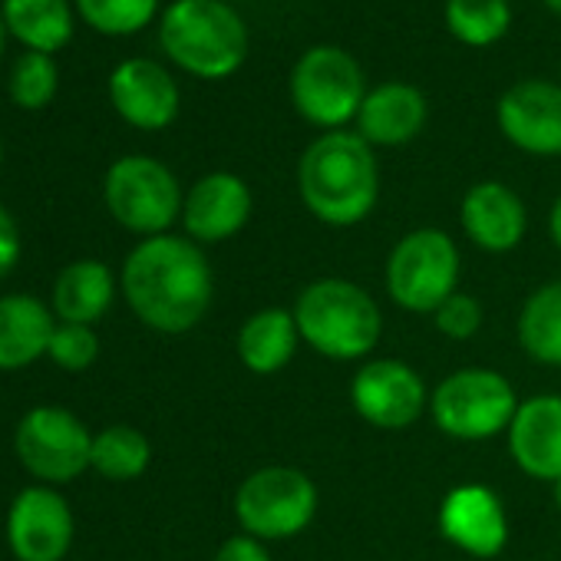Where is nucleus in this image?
<instances>
[{
  "label": "nucleus",
  "instance_id": "nucleus-29",
  "mask_svg": "<svg viewBox=\"0 0 561 561\" xmlns=\"http://www.w3.org/2000/svg\"><path fill=\"white\" fill-rule=\"evenodd\" d=\"M47 357L60 370H67V374H83L100 357V337L87 324H60L57 321V331H54V341H50Z\"/></svg>",
  "mask_w": 561,
  "mask_h": 561
},
{
  "label": "nucleus",
  "instance_id": "nucleus-17",
  "mask_svg": "<svg viewBox=\"0 0 561 561\" xmlns=\"http://www.w3.org/2000/svg\"><path fill=\"white\" fill-rule=\"evenodd\" d=\"M512 462L538 482L561 479V397L538 393L518 403L508 426Z\"/></svg>",
  "mask_w": 561,
  "mask_h": 561
},
{
  "label": "nucleus",
  "instance_id": "nucleus-15",
  "mask_svg": "<svg viewBox=\"0 0 561 561\" xmlns=\"http://www.w3.org/2000/svg\"><path fill=\"white\" fill-rule=\"evenodd\" d=\"M436 525L443 538L469 558H495L508 545V515L502 499L479 482L456 485L443 495Z\"/></svg>",
  "mask_w": 561,
  "mask_h": 561
},
{
  "label": "nucleus",
  "instance_id": "nucleus-22",
  "mask_svg": "<svg viewBox=\"0 0 561 561\" xmlns=\"http://www.w3.org/2000/svg\"><path fill=\"white\" fill-rule=\"evenodd\" d=\"M234 347H238V360L254 377L280 374L295 360V354L301 347L295 311H288V308H261V311H254L241 324Z\"/></svg>",
  "mask_w": 561,
  "mask_h": 561
},
{
  "label": "nucleus",
  "instance_id": "nucleus-20",
  "mask_svg": "<svg viewBox=\"0 0 561 561\" xmlns=\"http://www.w3.org/2000/svg\"><path fill=\"white\" fill-rule=\"evenodd\" d=\"M57 331L54 311L34 295L0 298V370H24L47 357Z\"/></svg>",
  "mask_w": 561,
  "mask_h": 561
},
{
  "label": "nucleus",
  "instance_id": "nucleus-39",
  "mask_svg": "<svg viewBox=\"0 0 561 561\" xmlns=\"http://www.w3.org/2000/svg\"><path fill=\"white\" fill-rule=\"evenodd\" d=\"M169 4H179V0H169Z\"/></svg>",
  "mask_w": 561,
  "mask_h": 561
},
{
  "label": "nucleus",
  "instance_id": "nucleus-34",
  "mask_svg": "<svg viewBox=\"0 0 561 561\" xmlns=\"http://www.w3.org/2000/svg\"><path fill=\"white\" fill-rule=\"evenodd\" d=\"M4 44H8V24H4V14H0V54H4Z\"/></svg>",
  "mask_w": 561,
  "mask_h": 561
},
{
  "label": "nucleus",
  "instance_id": "nucleus-14",
  "mask_svg": "<svg viewBox=\"0 0 561 561\" xmlns=\"http://www.w3.org/2000/svg\"><path fill=\"white\" fill-rule=\"evenodd\" d=\"M110 103L133 129L159 133L175 123L182 110V93L175 77L162 64L149 57H129L110 73Z\"/></svg>",
  "mask_w": 561,
  "mask_h": 561
},
{
  "label": "nucleus",
  "instance_id": "nucleus-9",
  "mask_svg": "<svg viewBox=\"0 0 561 561\" xmlns=\"http://www.w3.org/2000/svg\"><path fill=\"white\" fill-rule=\"evenodd\" d=\"M288 90L298 116L324 133L344 129L351 119H357L367 96L360 64L347 50L331 44L301 54L291 70Z\"/></svg>",
  "mask_w": 561,
  "mask_h": 561
},
{
  "label": "nucleus",
  "instance_id": "nucleus-8",
  "mask_svg": "<svg viewBox=\"0 0 561 561\" xmlns=\"http://www.w3.org/2000/svg\"><path fill=\"white\" fill-rule=\"evenodd\" d=\"M103 198L116 225L142 238L169 234L185 205L175 172L152 156L116 159L103 179Z\"/></svg>",
  "mask_w": 561,
  "mask_h": 561
},
{
  "label": "nucleus",
  "instance_id": "nucleus-6",
  "mask_svg": "<svg viewBox=\"0 0 561 561\" xmlns=\"http://www.w3.org/2000/svg\"><path fill=\"white\" fill-rule=\"evenodd\" d=\"M459 248L443 228H413L387 257V295L410 314H433L459 291Z\"/></svg>",
  "mask_w": 561,
  "mask_h": 561
},
{
  "label": "nucleus",
  "instance_id": "nucleus-25",
  "mask_svg": "<svg viewBox=\"0 0 561 561\" xmlns=\"http://www.w3.org/2000/svg\"><path fill=\"white\" fill-rule=\"evenodd\" d=\"M152 462V443L142 430L113 423L93 433V469L110 482H133Z\"/></svg>",
  "mask_w": 561,
  "mask_h": 561
},
{
  "label": "nucleus",
  "instance_id": "nucleus-5",
  "mask_svg": "<svg viewBox=\"0 0 561 561\" xmlns=\"http://www.w3.org/2000/svg\"><path fill=\"white\" fill-rule=\"evenodd\" d=\"M515 387L492 367H462L436 383L430 393V416L443 436L459 443H485L508 433L518 410Z\"/></svg>",
  "mask_w": 561,
  "mask_h": 561
},
{
  "label": "nucleus",
  "instance_id": "nucleus-28",
  "mask_svg": "<svg viewBox=\"0 0 561 561\" xmlns=\"http://www.w3.org/2000/svg\"><path fill=\"white\" fill-rule=\"evenodd\" d=\"M60 87V73L50 54L27 50L11 70V100L21 110H44L54 103Z\"/></svg>",
  "mask_w": 561,
  "mask_h": 561
},
{
  "label": "nucleus",
  "instance_id": "nucleus-35",
  "mask_svg": "<svg viewBox=\"0 0 561 561\" xmlns=\"http://www.w3.org/2000/svg\"><path fill=\"white\" fill-rule=\"evenodd\" d=\"M551 489H554V505H558V512H561V479H558Z\"/></svg>",
  "mask_w": 561,
  "mask_h": 561
},
{
  "label": "nucleus",
  "instance_id": "nucleus-4",
  "mask_svg": "<svg viewBox=\"0 0 561 561\" xmlns=\"http://www.w3.org/2000/svg\"><path fill=\"white\" fill-rule=\"evenodd\" d=\"M165 57L198 80H228L248 57V27L225 0H179L159 21Z\"/></svg>",
  "mask_w": 561,
  "mask_h": 561
},
{
  "label": "nucleus",
  "instance_id": "nucleus-38",
  "mask_svg": "<svg viewBox=\"0 0 561 561\" xmlns=\"http://www.w3.org/2000/svg\"><path fill=\"white\" fill-rule=\"evenodd\" d=\"M0 162H4V146H0Z\"/></svg>",
  "mask_w": 561,
  "mask_h": 561
},
{
  "label": "nucleus",
  "instance_id": "nucleus-31",
  "mask_svg": "<svg viewBox=\"0 0 561 561\" xmlns=\"http://www.w3.org/2000/svg\"><path fill=\"white\" fill-rule=\"evenodd\" d=\"M211 561H271V554H267V545L261 538L241 531V535L225 538Z\"/></svg>",
  "mask_w": 561,
  "mask_h": 561
},
{
  "label": "nucleus",
  "instance_id": "nucleus-1",
  "mask_svg": "<svg viewBox=\"0 0 561 561\" xmlns=\"http://www.w3.org/2000/svg\"><path fill=\"white\" fill-rule=\"evenodd\" d=\"M119 285L129 311L159 334L198 328L215 298L208 254L188 234L142 238L123 261Z\"/></svg>",
  "mask_w": 561,
  "mask_h": 561
},
{
  "label": "nucleus",
  "instance_id": "nucleus-2",
  "mask_svg": "<svg viewBox=\"0 0 561 561\" xmlns=\"http://www.w3.org/2000/svg\"><path fill=\"white\" fill-rule=\"evenodd\" d=\"M298 192L318 221L331 228L360 225L380 198L374 146L351 129L321 133L298 162Z\"/></svg>",
  "mask_w": 561,
  "mask_h": 561
},
{
  "label": "nucleus",
  "instance_id": "nucleus-19",
  "mask_svg": "<svg viewBox=\"0 0 561 561\" xmlns=\"http://www.w3.org/2000/svg\"><path fill=\"white\" fill-rule=\"evenodd\" d=\"M430 119V103L423 96L420 87L413 83H380L374 90H367L364 106L357 113V133L370 142V146H407L413 142Z\"/></svg>",
  "mask_w": 561,
  "mask_h": 561
},
{
  "label": "nucleus",
  "instance_id": "nucleus-27",
  "mask_svg": "<svg viewBox=\"0 0 561 561\" xmlns=\"http://www.w3.org/2000/svg\"><path fill=\"white\" fill-rule=\"evenodd\" d=\"M77 18L106 37H129L156 21L159 0H73Z\"/></svg>",
  "mask_w": 561,
  "mask_h": 561
},
{
  "label": "nucleus",
  "instance_id": "nucleus-11",
  "mask_svg": "<svg viewBox=\"0 0 561 561\" xmlns=\"http://www.w3.org/2000/svg\"><path fill=\"white\" fill-rule=\"evenodd\" d=\"M351 403L364 423L383 433H400L420 423L430 410V390L416 367L397 357L367 360L351 380Z\"/></svg>",
  "mask_w": 561,
  "mask_h": 561
},
{
  "label": "nucleus",
  "instance_id": "nucleus-7",
  "mask_svg": "<svg viewBox=\"0 0 561 561\" xmlns=\"http://www.w3.org/2000/svg\"><path fill=\"white\" fill-rule=\"evenodd\" d=\"M321 495L308 472L295 466H261L234 492V518L244 535L285 541L301 535L318 515Z\"/></svg>",
  "mask_w": 561,
  "mask_h": 561
},
{
  "label": "nucleus",
  "instance_id": "nucleus-10",
  "mask_svg": "<svg viewBox=\"0 0 561 561\" xmlns=\"http://www.w3.org/2000/svg\"><path fill=\"white\" fill-rule=\"evenodd\" d=\"M14 453L44 485H67L93 469V433L64 407H34L14 430Z\"/></svg>",
  "mask_w": 561,
  "mask_h": 561
},
{
  "label": "nucleus",
  "instance_id": "nucleus-36",
  "mask_svg": "<svg viewBox=\"0 0 561 561\" xmlns=\"http://www.w3.org/2000/svg\"><path fill=\"white\" fill-rule=\"evenodd\" d=\"M545 8L554 11V14H561V0H545Z\"/></svg>",
  "mask_w": 561,
  "mask_h": 561
},
{
  "label": "nucleus",
  "instance_id": "nucleus-21",
  "mask_svg": "<svg viewBox=\"0 0 561 561\" xmlns=\"http://www.w3.org/2000/svg\"><path fill=\"white\" fill-rule=\"evenodd\" d=\"M116 301V274L106 261L80 257L57 274L54 285V318L60 324H87L106 318Z\"/></svg>",
  "mask_w": 561,
  "mask_h": 561
},
{
  "label": "nucleus",
  "instance_id": "nucleus-3",
  "mask_svg": "<svg viewBox=\"0 0 561 561\" xmlns=\"http://www.w3.org/2000/svg\"><path fill=\"white\" fill-rule=\"evenodd\" d=\"M295 321L301 344L328 360H364L383 334V314L374 295L347 277H318L298 295Z\"/></svg>",
  "mask_w": 561,
  "mask_h": 561
},
{
  "label": "nucleus",
  "instance_id": "nucleus-23",
  "mask_svg": "<svg viewBox=\"0 0 561 561\" xmlns=\"http://www.w3.org/2000/svg\"><path fill=\"white\" fill-rule=\"evenodd\" d=\"M8 34L34 54H57L73 41L77 14L70 0H0Z\"/></svg>",
  "mask_w": 561,
  "mask_h": 561
},
{
  "label": "nucleus",
  "instance_id": "nucleus-16",
  "mask_svg": "<svg viewBox=\"0 0 561 561\" xmlns=\"http://www.w3.org/2000/svg\"><path fill=\"white\" fill-rule=\"evenodd\" d=\"M251 208L254 198L241 175L208 172L185 192L182 228L195 244H221L248 225Z\"/></svg>",
  "mask_w": 561,
  "mask_h": 561
},
{
  "label": "nucleus",
  "instance_id": "nucleus-18",
  "mask_svg": "<svg viewBox=\"0 0 561 561\" xmlns=\"http://www.w3.org/2000/svg\"><path fill=\"white\" fill-rule=\"evenodd\" d=\"M459 225L476 248L489 254H508L522 244L528 231V211L515 188H508L505 182L485 179V182H476L462 195Z\"/></svg>",
  "mask_w": 561,
  "mask_h": 561
},
{
  "label": "nucleus",
  "instance_id": "nucleus-32",
  "mask_svg": "<svg viewBox=\"0 0 561 561\" xmlns=\"http://www.w3.org/2000/svg\"><path fill=\"white\" fill-rule=\"evenodd\" d=\"M21 261V228L18 218L0 205V280H4Z\"/></svg>",
  "mask_w": 561,
  "mask_h": 561
},
{
  "label": "nucleus",
  "instance_id": "nucleus-37",
  "mask_svg": "<svg viewBox=\"0 0 561 561\" xmlns=\"http://www.w3.org/2000/svg\"><path fill=\"white\" fill-rule=\"evenodd\" d=\"M225 4H244V0H225Z\"/></svg>",
  "mask_w": 561,
  "mask_h": 561
},
{
  "label": "nucleus",
  "instance_id": "nucleus-26",
  "mask_svg": "<svg viewBox=\"0 0 561 561\" xmlns=\"http://www.w3.org/2000/svg\"><path fill=\"white\" fill-rule=\"evenodd\" d=\"M446 31L466 47H492L512 27L508 0H446Z\"/></svg>",
  "mask_w": 561,
  "mask_h": 561
},
{
  "label": "nucleus",
  "instance_id": "nucleus-13",
  "mask_svg": "<svg viewBox=\"0 0 561 561\" xmlns=\"http://www.w3.org/2000/svg\"><path fill=\"white\" fill-rule=\"evenodd\" d=\"M499 133L528 156H561V83L522 80L495 103Z\"/></svg>",
  "mask_w": 561,
  "mask_h": 561
},
{
  "label": "nucleus",
  "instance_id": "nucleus-24",
  "mask_svg": "<svg viewBox=\"0 0 561 561\" xmlns=\"http://www.w3.org/2000/svg\"><path fill=\"white\" fill-rule=\"evenodd\" d=\"M515 334L531 360L561 367V277L548 280L525 298Z\"/></svg>",
  "mask_w": 561,
  "mask_h": 561
},
{
  "label": "nucleus",
  "instance_id": "nucleus-33",
  "mask_svg": "<svg viewBox=\"0 0 561 561\" xmlns=\"http://www.w3.org/2000/svg\"><path fill=\"white\" fill-rule=\"evenodd\" d=\"M548 238H551V244L561 251V195L554 198V205H551V211H548Z\"/></svg>",
  "mask_w": 561,
  "mask_h": 561
},
{
  "label": "nucleus",
  "instance_id": "nucleus-12",
  "mask_svg": "<svg viewBox=\"0 0 561 561\" xmlns=\"http://www.w3.org/2000/svg\"><path fill=\"white\" fill-rule=\"evenodd\" d=\"M77 522L70 502L54 485H27L8 512V545L18 561H64L73 548Z\"/></svg>",
  "mask_w": 561,
  "mask_h": 561
},
{
  "label": "nucleus",
  "instance_id": "nucleus-30",
  "mask_svg": "<svg viewBox=\"0 0 561 561\" xmlns=\"http://www.w3.org/2000/svg\"><path fill=\"white\" fill-rule=\"evenodd\" d=\"M433 324L449 341H469L482 331V305L472 295L456 291L433 311Z\"/></svg>",
  "mask_w": 561,
  "mask_h": 561
}]
</instances>
